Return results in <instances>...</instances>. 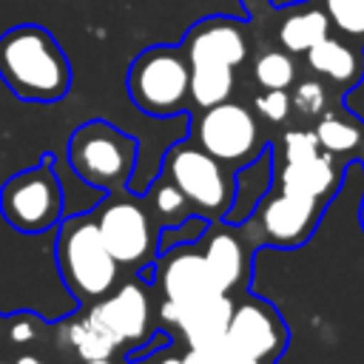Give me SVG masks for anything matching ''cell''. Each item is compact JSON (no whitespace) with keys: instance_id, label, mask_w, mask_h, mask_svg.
Returning <instances> with one entry per match:
<instances>
[{"instance_id":"6da1fadb","label":"cell","mask_w":364,"mask_h":364,"mask_svg":"<svg viewBox=\"0 0 364 364\" xmlns=\"http://www.w3.org/2000/svg\"><path fill=\"white\" fill-rule=\"evenodd\" d=\"M0 80L26 102H57L71 88V65L48 28L20 23L0 34Z\"/></svg>"},{"instance_id":"7a4b0ae2","label":"cell","mask_w":364,"mask_h":364,"mask_svg":"<svg viewBox=\"0 0 364 364\" xmlns=\"http://www.w3.org/2000/svg\"><path fill=\"white\" fill-rule=\"evenodd\" d=\"M57 267L65 287L80 301H97L108 296L117 282V262L100 239L97 222L74 216L57 236Z\"/></svg>"},{"instance_id":"3957f363","label":"cell","mask_w":364,"mask_h":364,"mask_svg":"<svg viewBox=\"0 0 364 364\" xmlns=\"http://www.w3.org/2000/svg\"><path fill=\"white\" fill-rule=\"evenodd\" d=\"M68 162L82 182L111 191L128 182L136 162V142L119 128L91 119L71 134Z\"/></svg>"},{"instance_id":"277c9868","label":"cell","mask_w":364,"mask_h":364,"mask_svg":"<svg viewBox=\"0 0 364 364\" xmlns=\"http://www.w3.org/2000/svg\"><path fill=\"white\" fill-rule=\"evenodd\" d=\"M128 94L151 117H168L188 100V60L182 48L151 46L128 68Z\"/></svg>"},{"instance_id":"5b68a950","label":"cell","mask_w":364,"mask_h":364,"mask_svg":"<svg viewBox=\"0 0 364 364\" xmlns=\"http://www.w3.org/2000/svg\"><path fill=\"white\" fill-rule=\"evenodd\" d=\"M60 210H63V191L48 159L14 173L11 179H6L0 191V213L20 233L48 230L60 219Z\"/></svg>"},{"instance_id":"8992f818","label":"cell","mask_w":364,"mask_h":364,"mask_svg":"<svg viewBox=\"0 0 364 364\" xmlns=\"http://www.w3.org/2000/svg\"><path fill=\"white\" fill-rule=\"evenodd\" d=\"M168 176L171 182L182 191L188 202H193L205 213H222L230 199L228 179L219 168V159H213L202 148L191 145H176L168 154Z\"/></svg>"},{"instance_id":"52a82bcc","label":"cell","mask_w":364,"mask_h":364,"mask_svg":"<svg viewBox=\"0 0 364 364\" xmlns=\"http://www.w3.org/2000/svg\"><path fill=\"white\" fill-rule=\"evenodd\" d=\"M199 142L213 159L236 162L253 154L259 142V125L247 108L225 100L205 108L199 119Z\"/></svg>"},{"instance_id":"ba28073f","label":"cell","mask_w":364,"mask_h":364,"mask_svg":"<svg viewBox=\"0 0 364 364\" xmlns=\"http://www.w3.org/2000/svg\"><path fill=\"white\" fill-rule=\"evenodd\" d=\"M97 230L117 264H142L154 253V225L134 202H108L100 210Z\"/></svg>"},{"instance_id":"9c48e42d","label":"cell","mask_w":364,"mask_h":364,"mask_svg":"<svg viewBox=\"0 0 364 364\" xmlns=\"http://www.w3.org/2000/svg\"><path fill=\"white\" fill-rule=\"evenodd\" d=\"M225 336H228V341L233 347H239L253 361L273 358L284 347V338H287L282 318L270 307H264L259 301L239 304L230 313V321H228Z\"/></svg>"},{"instance_id":"30bf717a","label":"cell","mask_w":364,"mask_h":364,"mask_svg":"<svg viewBox=\"0 0 364 364\" xmlns=\"http://www.w3.org/2000/svg\"><path fill=\"white\" fill-rule=\"evenodd\" d=\"M230 313H233V301L228 299V293H216L210 299L191 301V304L165 299V304L159 310V316L168 324H176L185 333L191 347H205V344L222 338L228 330Z\"/></svg>"},{"instance_id":"8fae6325","label":"cell","mask_w":364,"mask_h":364,"mask_svg":"<svg viewBox=\"0 0 364 364\" xmlns=\"http://www.w3.org/2000/svg\"><path fill=\"white\" fill-rule=\"evenodd\" d=\"M159 284L165 299L171 301H202L210 299L216 293H222L205 264V256L191 250V247H176L173 253H168L159 264Z\"/></svg>"},{"instance_id":"7c38bea8","label":"cell","mask_w":364,"mask_h":364,"mask_svg":"<svg viewBox=\"0 0 364 364\" xmlns=\"http://www.w3.org/2000/svg\"><path fill=\"white\" fill-rule=\"evenodd\" d=\"M247 54V40L242 28L225 17H208L188 31L185 40V60L188 63H219V65H239Z\"/></svg>"},{"instance_id":"4fadbf2b","label":"cell","mask_w":364,"mask_h":364,"mask_svg":"<svg viewBox=\"0 0 364 364\" xmlns=\"http://www.w3.org/2000/svg\"><path fill=\"white\" fill-rule=\"evenodd\" d=\"M318 202L321 199L293 196V193H279V196L267 199L262 208V216H259L267 239L282 245V247L301 245L310 236V230L321 213Z\"/></svg>"},{"instance_id":"5bb4252c","label":"cell","mask_w":364,"mask_h":364,"mask_svg":"<svg viewBox=\"0 0 364 364\" xmlns=\"http://www.w3.org/2000/svg\"><path fill=\"white\" fill-rule=\"evenodd\" d=\"M94 318H100L114 336L117 341H139L148 333V296L139 284H122L114 296L97 299L94 307L88 310Z\"/></svg>"},{"instance_id":"9a60e30c","label":"cell","mask_w":364,"mask_h":364,"mask_svg":"<svg viewBox=\"0 0 364 364\" xmlns=\"http://www.w3.org/2000/svg\"><path fill=\"white\" fill-rule=\"evenodd\" d=\"M333 185H336V168L327 154H316L304 162H284V168L279 171L282 193L321 199Z\"/></svg>"},{"instance_id":"2e32d148","label":"cell","mask_w":364,"mask_h":364,"mask_svg":"<svg viewBox=\"0 0 364 364\" xmlns=\"http://www.w3.org/2000/svg\"><path fill=\"white\" fill-rule=\"evenodd\" d=\"M205 264L222 293L233 290L245 273V253L239 239L230 230H216L205 245Z\"/></svg>"},{"instance_id":"e0dca14e","label":"cell","mask_w":364,"mask_h":364,"mask_svg":"<svg viewBox=\"0 0 364 364\" xmlns=\"http://www.w3.org/2000/svg\"><path fill=\"white\" fill-rule=\"evenodd\" d=\"M307 63L313 71L336 80V82H353L361 74V60L358 54L344 46L341 40L333 37H321L316 46L307 48Z\"/></svg>"},{"instance_id":"ac0fdd59","label":"cell","mask_w":364,"mask_h":364,"mask_svg":"<svg viewBox=\"0 0 364 364\" xmlns=\"http://www.w3.org/2000/svg\"><path fill=\"white\" fill-rule=\"evenodd\" d=\"M233 91V68L219 63H188V94L196 105L210 108Z\"/></svg>"},{"instance_id":"d6986e66","label":"cell","mask_w":364,"mask_h":364,"mask_svg":"<svg viewBox=\"0 0 364 364\" xmlns=\"http://www.w3.org/2000/svg\"><path fill=\"white\" fill-rule=\"evenodd\" d=\"M65 341L74 347V353L82 361H97V358H111V353L119 347L117 336L91 313L82 318H74L65 327Z\"/></svg>"},{"instance_id":"ffe728a7","label":"cell","mask_w":364,"mask_h":364,"mask_svg":"<svg viewBox=\"0 0 364 364\" xmlns=\"http://www.w3.org/2000/svg\"><path fill=\"white\" fill-rule=\"evenodd\" d=\"M327 28H330V20L324 17V11L318 9H307V11H296L290 14L282 28H279V40L287 51L299 54V51H307L310 46H316L321 37H327Z\"/></svg>"},{"instance_id":"44dd1931","label":"cell","mask_w":364,"mask_h":364,"mask_svg":"<svg viewBox=\"0 0 364 364\" xmlns=\"http://www.w3.org/2000/svg\"><path fill=\"white\" fill-rule=\"evenodd\" d=\"M313 134H316L318 145L327 148V151H333V154H347V151H353V148L361 142V131H358L355 125H350L347 119L336 117V114H327V117L316 125Z\"/></svg>"},{"instance_id":"7402d4cb","label":"cell","mask_w":364,"mask_h":364,"mask_svg":"<svg viewBox=\"0 0 364 364\" xmlns=\"http://www.w3.org/2000/svg\"><path fill=\"white\" fill-rule=\"evenodd\" d=\"M324 17L347 37L364 40V0H321Z\"/></svg>"},{"instance_id":"603a6c76","label":"cell","mask_w":364,"mask_h":364,"mask_svg":"<svg viewBox=\"0 0 364 364\" xmlns=\"http://www.w3.org/2000/svg\"><path fill=\"white\" fill-rule=\"evenodd\" d=\"M293 77H296V68L284 51H267L256 60V82L262 88H287Z\"/></svg>"},{"instance_id":"cb8c5ba5","label":"cell","mask_w":364,"mask_h":364,"mask_svg":"<svg viewBox=\"0 0 364 364\" xmlns=\"http://www.w3.org/2000/svg\"><path fill=\"white\" fill-rule=\"evenodd\" d=\"M282 151H284V162H304L318 154V139L313 131H287Z\"/></svg>"},{"instance_id":"d4e9b609","label":"cell","mask_w":364,"mask_h":364,"mask_svg":"<svg viewBox=\"0 0 364 364\" xmlns=\"http://www.w3.org/2000/svg\"><path fill=\"white\" fill-rule=\"evenodd\" d=\"M256 111L270 122H284L290 114V97L284 88H264V94L256 97Z\"/></svg>"},{"instance_id":"484cf974","label":"cell","mask_w":364,"mask_h":364,"mask_svg":"<svg viewBox=\"0 0 364 364\" xmlns=\"http://www.w3.org/2000/svg\"><path fill=\"white\" fill-rule=\"evenodd\" d=\"M290 105H296L307 117H316L324 108V88H321V82H316V80L299 82L296 85V94L290 97Z\"/></svg>"},{"instance_id":"4316f807","label":"cell","mask_w":364,"mask_h":364,"mask_svg":"<svg viewBox=\"0 0 364 364\" xmlns=\"http://www.w3.org/2000/svg\"><path fill=\"white\" fill-rule=\"evenodd\" d=\"M154 205H156V213H159V216H165V219H176V216L185 213L188 199L182 196V191H179L173 182H165V185L156 188Z\"/></svg>"},{"instance_id":"83f0119b","label":"cell","mask_w":364,"mask_h":364,"mask_svg":"<svg viewBox=\"0 0 364 364\" xmlns=\"http://www.w3.org/2000/svg\"><path fill=\"white\" fill-rule=\"evenodd\" d=\"M34 336H37V324H34L31 316H14L9 321V338H11V344H28Z\"/></svg>"},{"instance_id":"f1b7e54d","label":"cell","mask_w":364,"mask_h":364,"mask_svg":"<svg viewBox=\"0 0 364 364\" xmlns=\"http://www.w3.org/2000/svg\"><path fill=\"white\" fill-rule=\"evenodd\" d=\"M179 364H210V358L205 355V350L191 347V350H188V355H185V358H179Z\"/></svg>"},{"instance_id":"f546056e","label":"cell","mask_w":364,"mask_h":364,"mask_svg":"<svg viewBox=\"0 0 364 364\" xmlns=\"http://www.w3.org/2000/svg\"><path fill=\"white\" fill-rule=\"evenodd\" d=\"M14 364H43V358H37V355H20Z\"/></svg>"},{"instance_id":"4dcf8cb0","label":"cell","mask_w":364,"mask_h":364,"mask_svg":"<svg viewBox=\"0 0 364 364\" xmlns=\"http://www.w3.org/2000/svg\"><path fill=\"white\" fill-rule=\"evenodd\" d=\"M85 364H111L108 358H97V361H85Z\"/></svg>"},{"instance_id":"1f68e13d","label":"cell","mask_w":364,"mask_h":364,"mask_svg":"<svg viewBox=\"0 0 364 364\" xmlns=\"http://www.w3.org/2000/svg\"><path fill=\"white\" fill-rule=\"evenodd\" d=\"M361 228H364V208H361Z\"/></svg>"},{"instance_id":"d6a6232c","label":"cell","mask_w":364,"mask_h":364,"mask_svg":"<svg viewBox=\"0 0 364 364\" xmlns=\"http://www.w3.org/2000/svg\"><path fill=\"white\" fill-rule=\"evenodd\" d=\"M0 336H3V321H0Z\"/></svg>"}]
</instances>
